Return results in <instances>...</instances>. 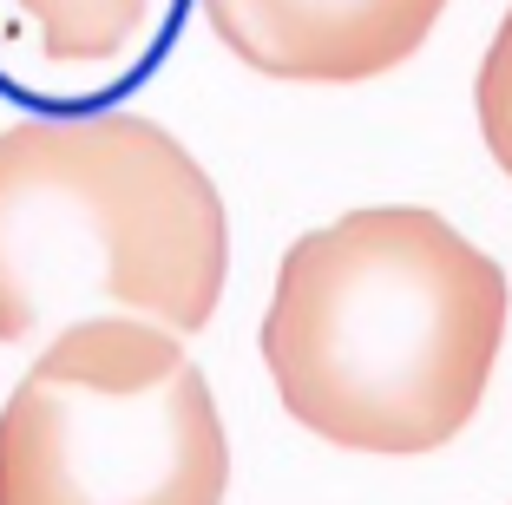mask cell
I'll use <instances>...</instances> for the list:
<instances>
[{"mask_svg":"<svg viewBox=\"0 0 512 505\" xmlns=\"http://www.w3.org/2000/svg\"><path fill=\"white\" fill-rule=\"evenodd\" d=\"M506 302V269L440 210L368 204L283 250L263 368L283 414L342 453H440L486 401Z\"/></svg>","mask_w":512,"mask_h":505,"instance_id":"cell-1","label":"cell"},{"mask_svg":"<svg viewBox=\"0 0 512 505\" xmlns=\"http://www.w3.org/2000/svg\"><path fill=\"white\" fill-rule=\"evenodd\" d=\"M230 217L204 164L138 112L14 119L0 132V342L99 315L197 328L217 315Z\"/></svg>","mask_w":512,"mask_h":505,"instance_id":"cell-2","label":"cell"},{"mask_svg":"<svg viewBox=\"0 0 512 505\" xmlns=\"http://www.w3.org/2000/svg\"><path fill=\"white\" fill-rule=\"evenodd\" d=\"M230 440L178 328L99 315L40 348L0 414V505H224Z\"/></svg>","mask_w":512,"mask_h":505,"instance_id":"cell-3","label":"cell"},{"mask_svg":"<svg viewBox=\"0 0 512 505\" xmlns=\"http://www.w3.org/2000/svg\"><path fill=\"white\" fill-rule=\"evenodd\" d=\"M447 0H204L211 33L250 73L289 86H362L427 46Z\"/></svg>","mask_w":512,"mask_h":505,"instance_id":"cell-4","label":"cell"},{"mask_svg":"<svg viewBox=\"0 0 512 505\" xmlns=\"http://www.w3.org/2000/svg\"><path fill=\"white\" fill-rule=\"evenodd\" d=\"M40 27V53L53 66H119L132 60L151 0H14Z\"/></svg>","mask_w":512,"mask_h":505,"instance_id":"cell-5","label":"cell"},{"mask_svg":"<svg viewBox=\"0 0 512 505\" xmlns=\"http://www.w3.org/2000/svg\"><path fill=\"white\" fill-rule=\"evenodd\" d=\"M473 112H480V138L493 151V164L512 178V7H506V20H499L493 46H486V60H480Z\"/></svg>","mask_w":512,"mask_h":505,"instance_id":"cell-6","label":"cell"}]
</instances>
